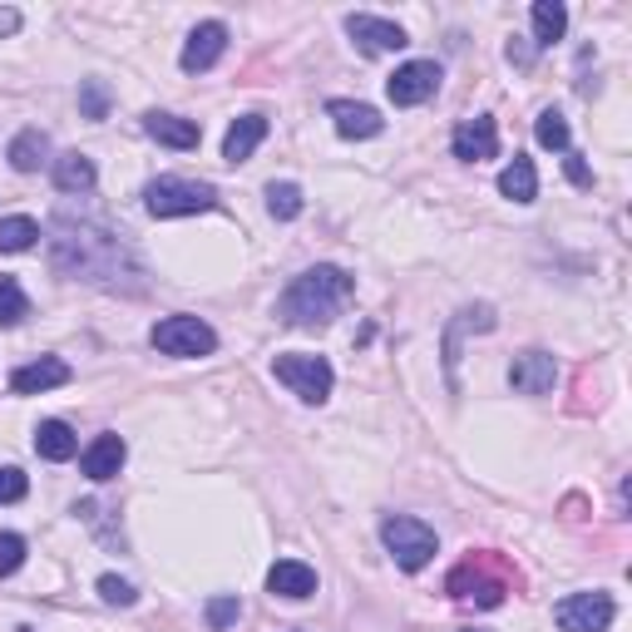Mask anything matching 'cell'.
<instances>
[{
  "label": "cell",
  "instance_id": "1f68e13d",
  "mask_svg": "<svg viewBox=\"0 0 632 632\" xmlns=\"http://www.w3.org/2000/svg\"><path fill=\"white\" fill-rule=\"evenodd\" d=\"M25 489H30V480L20 474L15 465H6L0 470V504H15V499H25Z\"/></svg>",
  "mask_w": 632,
  "mask_h": 632
},
{
  "label": "cell",
  "instance_id": "277c9868",
  "mask_svg": "<svg viewBox=\"0 0 632 632\" xmlns=\"http://www.w3.org/2000/svg\"><path fill=\"white\" fill-rule=\"evenodd\" d=\"M144 208H149L154 218L208 213V208H218V188L193 183V178H154V183L144 188Z\"/></svg>",
  "mask_w": 632,
  "mask_h": 632
},
{
  "label": "cell",
  "instance_id": "7c38bea8",
  "mask_svg": "<svg viewBox=\"0 0 632 632\" xmlns=\"http://www.w3.org/2000/svg\"><path fill=\"white\" fill-rule=\"evenodd\" d=\"M554 381H558V366H554L549 351H524V356H514L509 386H514L519 396H549Z\"/></svg>",
  "mask_w": 632,
  "mask_h": 632
},
{
  "label": "cell",
  "instance_id": "f546056e",
  "mask_svg": "<svg viewBox=\"0 0 632 632\" xmlns=\"http://www.w3.org/2000/svg\"><path fill=\"white\" fill-rule=\"evenodd\" d=\"M80 109L89 114V119H104V114H109V89H104L99 80H84V89H80Z\"/></svg>",
  "mask_w": 632,
  "mask_h": 632
},
{
  "label": "cell",
  "instance_id": "836d02e7",
  "mask_svg": "<svg viewBox=\"0 0 632 632\" xmlns=\"http://www.w3.org/2000/svg\"><path fill=\"white\" fill-rule=\"evenodd\" d=\"M568 178H573L578 188H593V173H588V164L578 154H568Z\"/></svg>",
  "mask_w": 632,
  "mask_h": 632
},
{
  "label": "cell",
  "instance_id": "5b68a950",
  "mask_svg": "<svg viewBox=\"0 0 632 632\" xmlns=\"http://www.w3.org/2000/svg\"><path fill=\"white\" fill-rule=\"evenodd\" d=\"M381 539H386V549H391V558L405 568V573H420L440 549L435 529L420 524V519H410V514H391V519L381 524Z\"/></svg>",
  "mask_w": 632,
  "mask_h": 632
},
{
  "label": "cell",
  "instance_id": "e575fe53",
  "mask_svg": "<svg viewBox=\"0 0 632 632\" xmlns=\"http://www.w3.org/2000/svg\"><path fill=\"white\" fill-rule=\"evenodd\" d=\"M10 30H20V10L0 6V35H10Z\"/></svg>",
  "mask_w": 632,
  "mask_h": 632
},
{
  "label": "cell",
  "instance_id": "ac0fdd59",
  "mask_svg": "<svg viewBox=\"0 0 632 632\" xmlns=\"http://www.w3.org/2000/svg\"><path fill=\"white\" fill-rule=\"evenodd\" d=\"M144 129H149V139L168 144V149H198V139H203V129L193 119H183V114H149Z\"/></svg>",
  "mask_w": 632,
  "mask_h": 632
},
{
  "label": "cell",
  "instance_id": "7402d4cb",
  "mask_svg": "<svg viewBox=\"0 0 632 632\" xmlns=\"http://www.w3.org/2000/svg\"><path fill=\"white\" fill-rule=\"evenodd\" d=\"M94 178H99V173H94V158L89 154H60L55 158V188H60V193H89V188H94Z\"/></svg>",
  "mask_w": 632,
  "mask_h": 632
},
{
  "label": "cell",
  "instance_id": "2e32d148",
  "mask_svg": "<svg viewBox=\"0 0 632 632\" xmlns=\"http://www.w3.org/2000/svg\"><path fill=\"white\" fill-rule=\"evenodd\" d=\"M267 588L277 598H292V603H302V598L316 593V573L302 558H277V563L267 568Z\"/></svg>",
  "mask_w": 632,
  "mask_h": 632
},
{
  "label": "cell",
  "instance_id": "4dcf8cb0",
  "mask_svg": "<svg viewBox=\"0 0 632 632\" xmlns=\"http://www.w3.org/2000/svg\"><path fill=\"white\" fill-rule=\"evenodd\" d=\"M20 563H25V539L20 534H0V578L15 573Z\"/></svg>",
  "mask_w": 632,
  "mask_h": 632
},
{
  "label": "cell",
  "instance_id": "6da1fadb",
  "mask_svg": "<svg viewBox=\"0 0 632 632\" xmlns=\"http://www.w3.org/2000/svg\"><path fill=\"white\" fill-rule=\"evenodd\" d=\"M50 262L80 282H99V287H119L124 277H139V267H134L129 247L119 238L94 223H75V218H55V228H50Z\"/></svg>",
  "mask_w": 632,
  "mask_h": 632
},
{
  "label": "cell",
  "instance_id": "d6a6232c",
  "mask_svg": "<svg viewBox=\"0 0 632 632\" xmlns=\"http://www.w3.org/2000/svg\"><path fill=\"white\" fill-rule=\"evenodd\" d=\"M99 598H104V603H119V608H129V603H134V598H139V593H134V588L124 583V578L104 573V578H99Z\"/></svg>",
  "mask_w": 632,
  "mask_h": 632
},
{
  "label": "cell",
  "instance_id": "30bf717a",
  "mask_svg": "<svg viewBox=\"0 0 632 632\" xmlns=\"http://www.w3.org/2000/svg\"><path fill=\"white\" fill-rule=\"evenodd\" d=\"M346 35H351L356 50H366V55H396V50L410 45L405 30L381 15H346Z\"/></svg>",
  "mask_w": 632,
  "mask_h": 632
},
{
  "label": "cell",
  "instance_id": "3957f363",
  "mask_svg": "<svg viewBox=\"0 0 632 632\" xmlns=\"http://www.w3.org/2000/svg\"><path fill=\"white\" fill-rule=\"evenodd\" d=\"M509 583H514V573L499 554H470L460 568H450L445 593L474 598L480 608H499L504 598H509Z\"/></svg>",
  "mask_w": 632,
  "mask_h": 632
},
{
  "label": "cell",
  "instance_id": "9a60e30c",
  "mask_svg": "<svg viewBox=\"0 0 632 632\" xmlns=\"http://www.w3.org/2000/svg\"><path fill=\"white\" fill-rule=\"evenodd\" d=\"M70 376H75V371H70L60 356H40V361L20 366V371L10 376V391H15V396H40V391H55V386H65Z\"/></svg>",
  "mask_w": 632,
  "mask_h": 632
},
{
  "label": "cell",
  "instance_id": "44dd1931",
  "mask_svg": "<svg viewBox=\"0 0 632 632\" xmlns=\"http://www.w3.org/2000/svg\"><path fill=\"white\" fill-rule=\"evenodd\" d=\"M262 139H267V119H262V114H242L223 139V158L228 164H242V158H252V149H257Z\"/></svg>",
  "mask_w": 632,
  "mask_h": 632
},
{
  "label": "cell",
  "instance_id": "83f0119b",
  "mask_svg": "<svg viewBox=\"0 0 632 632\" xmlns=\"http://www.w3.org/2000/svg\"><path fill=\"white\" fill-rule=\"evenodd\" d=\"M534 134H539L544 149H568V119L558 109H544L539 124H534Z\"/></svg>",
  "mask_w": 632,
  "mask_h": 632
},
{
  "label": "cell",
  "instance_id": "d6986e66",
  "mask_svg": "<svg viewBox=\"0 0 632 632\" xmlns=\"http://www.w3.org/2000/svg\"><path fill=\"white\" fill-rule=\"evenodd\" d=\"M6 158H10V168H15V173H40V168L50 164V139L40 129H20L15 139H10Z\"/></svg>",
  "mask_w": 632,
  "mask_h": 632
},
{
  "label": "cell",
  "instance_id": "484cf974",
  "mask_svg": "<svg viewBox=\"0 0 632 632\" xmlns=\"http://www.w3.org/2000/svg\"><path fill=\"white\" fill-rule=\"evenodd\" d=\"M267 208H272V218L292 223V218H302L307 198H302V188H297V183H272V188H267Z\"/></svg>",
  "mask_w": 632,
  "mask_h": 632
},
{
  "label": "cell",
  "instance_id": "ba28073f",
  "mask_svg": "<svg viewBox=\"0 0 632 632\" xmlns=\"http://www.w3.org/2000/svg\"><path fill=\"white\" fill-rule=\"evenodd\" d=\"M613 613L618 608L608 593H568L563 603L554 608V618L563 632H608L613 628Z\"/></svg>",
  "mask_w": 632,
  "mask_h": 632
},
{
  "label": "cell",
  "instance_id": "9c48e42d",
  "mask_svg": "<svg viewBox=\"0 0 632 632\" xmlns=\"http://www.w3.org/2000/svg\"><path fill=\"white\" fill-rule=\"evenodd\" d=\"M435 89H440V65L435 60H410V65H400L396 75L386 80V94H391V104H400V109L425 104Z\"/></svg>",
  "mask_w": 632,
  "mask_h": 632
},
{
  "label": "cell",
  "instance_id": "8992f818",
  "mask_svg": "<svg viewBox=\"0 0 632 632\" xmlns=\"http://www.w3.org/2000/svg\"><path fill=\"white\" fill-rule=\"evenodd\" d=\"M272 371H277V381L287 386L292 396H302L307 405H322L326 396H331V361L326 356H312V351H287L272 361Z\"/></svg>",
  "mask_w": 632,
  "mask_h": 632
},
{
  "label": "cell",
  "instance_id": "7a4b0ae2",
  "mask_svg": "<svg viewBox=\"0 0 632 632\" xmlns=\"http://www.w3.org/2000/svg\"><path fill=\"white\" fill-rule=\"evenodd\" d=\"M356 277L341 267H307L302 277H292V287L282 292L277 316L287 326H326L336 312L351 302Z\"/></svg>",
  "mask_w": 632,
  "mask_h": 632
},
{
  "label": "cell",
  "instance_id": "52a82bcc",
  "mask_svg": "<svg viewBox=\"0 0 632 632\" xmlns=\"http://www.w3.org/2000/svg\"><path fill=\"white\" fill-rule=\"evenodd\" d=\"M154 351L164 356H213L218 351V336L208 322H198V316H164V322L149 331Z\"/></svg>",
  "mask_w": 632,
  "mask_h": 632
},
{
  "label": "cell",
  "instance_id": "603a6c76",
  "mask_svg": "<svg viewBox=\"0 0 632 632\" xmlns=\"http://www.w3.org/2000/svg\"><path fill=\"white\" fill-rule=\"evenodd\" d=\"M499 193L514 198V203H534L539 198V173H534V164L524 154H514V164L499 173Z\"/></svg>",
  "mask_w": 632,
  "mask_h": 632
},
{
  "label": "cell",
  "instance_id": "4316f807",
  "mask_svg": "<svg viewBox=\"0 0 632 632\" xmlns=\"http://www.w3.org/2000/svg\"><path fill=\"white\" fill-rule=\"evenodd\" d=\"M30 316V297L20 292L15 277H0V326H15Z\"/></svg>",
  "mask_w": 632,
  "mask_h": 632
},
{
  "label": "cell",
  "instance_id": "8fae6325",
  "mask_svg": "<svg viewBox=\"0 0 632 632\" xmlns=\"http://www.w3.org/2000/svg\"><path fill=\"white\" fill-rule=\"evenodd\" d=\"M223 50H228V25H223V20H203V25L188 35L178 65H183L188 75H203V70L218 65V55H223Z\"/></svg>",
  "mask_w": 632,
  "mask_h": 632
},
{
  "label": "cell",
  "instance_id": "e0dca14e",
  "mask_svg": "<svg viewBox=\"0 0 632 632\" xmlns=\"http://www.w3.org/2000/svg\"><path fill=\"white\" fill-rule=\"evenodd\" d=\"M124 455H129V445H124L119 435H99L89 450H84V460H80V470L89 474L94 484H104V480H114L124 465Z\"/></svg>",
  "mask_w": 632,
  "mask_h": 632
},
{
  "label": "cell",
  "instance_id": "5bb4252c",
  "mask_svg": "<svg viewBox=\"0 0 632 632\" xmlns=\"http://www.w3.org/2000/svg\"><path fill=\"white\" fill-rule=\"evenodd\" d=\"M499 154V129H494L489 114H474L455 129V158H465V164H484V158Z\"/></svg>",
  "mask_w": 632,
  "mask_h": 632
},
{
  "label": "cell",
  "instance_id": "ffe728a7",
  "mask_svg": "<svg viewBox=\"0 0 632 632\" xmlns=\"http://www.w3.org/2000/svg\"><path fill=\"white\" fill-rule=\"evenodd\" d=\"M75 450H80V440H75V430H70L65 420H40V430H35V455L40 460L65 465V460H75Z\"/></svg>",
  "mask_w": 632,
  "mask_h": 632
},
{
  "label": "cell",
  "instance_id": "f1b7e54d",
  "mask_svg": "<svg viewBox=\"0 0 632 632\" xmlns=\"http://www.w3.org/2000/svg\"><path fill=\"white\" fill-rule=\"evenodd\" d=\"M238 613H242L238 593H223V598H213V603H208V628H213V632H228V628L238 623Z\"/></svg>",
  "mask_w": 632,
  "mask_h": 632
},
{
  "label": "cell",
  "instance_id": "4fadbf2b",
  "mask_svg": "<svg viewBox=\"0 0 632 632\" xmlns=\"http://www.w3.org/2000/svg\"><path fill=\"white\" fill-rule=\"evenodd\" d=\"M326 114H331L336 134L341 139H376V134L386 129V119L371 109V104H356V99H331L326 104Z\"/></svg>",
  "mask_w": 632,
  "mask_h": 632
},
{
  "label": "cell",
  "instance_id": "d4e9b609",
  "mask_svg": "<svg viewBox=\"0 0 632 632\" xmlns=\"http://www.w3.org/2000/svg\"><path fill=\"white\" fill-rule=\"evenodd\" d=\"M35 238H40V223L35 218H0V252H25V247H35Z\"/></svg>",
  "mask_w": 632,
  "mask_h": 632
},
{
  "label": "cell",
  "instance_id": "cb8c5ba5",
  "mask_svg": "<svg viewBox=\"0 0 632 632\" xmlns=\"http://www.w3.org/2000/svg\"><path fill=\"white\" fill-rule=\"evenodd\" d=\"M534 45H554V40H563L568 30V10L558 6V0H534Z\"/></svg>",
  "mask_w": 632,
  "mask_h": 632
}]
</instances>
